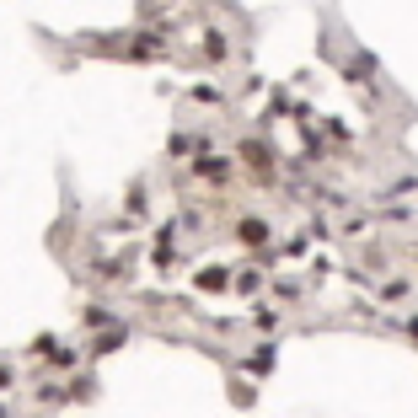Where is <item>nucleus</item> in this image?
<instances>
[{
    "label": "nucleus",
    "mask_w": 418,
    "mask_h": 418,
    "mask_svg": "<svg viewBox=\"0 0 418 418\" xmlns=\"http://www.w3.org/2000/svg\"><path fill=\"white\" fill-rule=\"evenodd\" d=\"M0 386H11V370H6V365H0Z\"/></svg>",
    "instance_id": "1"
}]
</instances>
